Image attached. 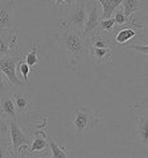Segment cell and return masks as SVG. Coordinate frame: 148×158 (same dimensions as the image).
<instances>
[{
  "mask_svg": "<svg viewBox=\"0 0 148 158\" xmlns=\"http://www.w3.org/2000/svg\"><path fill=\"white\" fill-rule=\"evenodd\" d=\"M57 41L61 46L62 52H66L72 56V67H78L87 56V40L82 36V33L76 32L73 29L65 27L62 24L60 33L56 34Z\"/></svg>",
  "mask_w": 148,
  "mask_h": 158,
  "instance_id": "6da1fadb",
  "label": "cell"
},
{
  "mask_svg": "<svg viewBox=\"0 0 148 158\" xmlns=\"http://www.w3.org/2000/svg\"><path fill=\"white\" fill-rule=\"evenodd\" d=\"M87 40V54H90L95 65L99 63H111L114 58V45L110 40L105 37L102 32H95L90 34Z\"/></svg>",
  "mask_w": 148,
  "mask_h": 158,
  "instance_id": "7a4b0ae2",
  "label": "cell"
},
{
  "mask_svg": "<svg viewBox=\"0 0 148 158\" xmlns=\"http://www.w3.org/2000/svg\"><path fill=\"white\" fill-rule=\"evenodd\" d=\"M73 127L76 129L77 135L83 136L87 135L95 125L101 123V118L97 117L91 111H89L87 108H76L73 113Z\"/></svg>",
  "mask_w": 148,
  "mask_h": 158,
  "instance_id": "3957f363",
  "label": "cell"
},
{
  "mask_svg": "<svg viewBox=\"0 0 148 158\" xmlns=\"http://www.w3.org/2000/svg\"><path fill=\"white\" fill-rule=\"evenodd\" d=\"M24 57L21 53L13 52L8 56H4L0 58V71L7 77V79L12 83L13 87H23L25 86V83L20 81L16 74V65L21 61Z\"/></svg>",
  "mask_w": 148,
  "mask_h": 158,
  "instance_id": "277c9868",
  "label": "cell"
},
{
  "mask_svg": "<svg viewBox=\"0 0 148 158\" xmlns=\"http://www.w3.org/2000/svg\"><path fill=\"white\" fill-rule=\"evenodd\" d=\"M8 133H9V140H11L12 150L16 153L21 146H29L32 144V137L27 136L21 127L19 125L16 117L8 118Z\"/></svg>",
  "mask_w": 148,
  "mask_h": 158,
  "instance_id": "5b68a950",
  "label": "cell"
},
{
  "mask_svg": "<svg viewBox=\"0 0 148 158\" xmlns=\"http://www.w3.org/2000/svg\"><path fill=\"white\" fill-rule=\"evenodd\" d=\"M86 17H87L86 3L83 0H78L76 6L70 9V19H69V21L65 23L63 25L76 32L82 33L83 27H85V23H86Z\"/></svg>",
  "mask_w": 148,
  "mask_h": 158,
  "instance_id": "8992f818",
  "label": "cell"
},
{
  "mask_svg": "<svg viewBox=\"0 0 148 158\" xmlns=\"http://www.w3.org/2000/svg\"><path fill=\"white\" fill-rule=\"evenodd\" d=\"M101 20H102L101 7L94 0V3H93L91 7H90V11L87 12V17H86V23H85V27H83V31H82V36L89 37L90 34L99 31Z\"/></svg>",
  "mask_w": 148,
  "mask_h": 158,
  "instance_id": "52a82bcc",
  "label": "cell"
},
{
  "mask_svg": "<svg viewBox=\"0 0 148 158\" xmlns=\"http://www.w3.org/2000/svg\"><path fill=\"white\" fill-rule=\"evenodd\" d=\"M16 19V2L12 0L11 4L6 7H0V32L13 31L17 27Z\"/></svg>",
  "mask_w": 148,
  "mask_h": 158,
  "instance_id": "ba28073f",
  "label": "cell"
},
{
  "mask_svg": "<svg viewBox=\"0 0 148 158\" xmlns=\"http://www.w3.org/2000/svg\"><path fill=\"white\" fill-rule=\"evenodd\" d=\"M17 50V36L16 31L0 32V58L8 56Z\"/></svg>",
  "mask_w": 148,
  "mask_h": 158,
  "instance_id": "9c48e42d",
  "label": "cell"
},
{
  "mask_svg": "<svg viewBox=\"0 0 148 158\" xmlns=\"http://www.w3.org/2000/svg\"><path fill=\"white\" fill-rule=\"evenodd\" d=\"M118 29L115 33V45L114 48H122V45H126V42H128L130 40H132L137 33H143L140 29H137L132 25H123V27H116L114 28Z\"/></svg>",
  "mask_w": 148,
  "mask_h": 158,
  "instance_id": "30bf717a",
  "label": "cell"
},
{
  "mask_svg": "<svg viewBox=\"0 0 148 158\" xmlns=\"http://www.w3.org/2000/svg\"><path fill=\"white\" fill-rule=\"evenodd\" d=\"M46 135L48 133L44 129H37L36 131V136L32 138V144L31 146L27 148V153L29 156H32L34 152H41L45 150L48 148V140H46Z\"/></svg>",
  "mask_w": 148,
  "mask_h": 158,
  "instance_id": "8fae6325",
  "label": "cell"
},
{
  "mask_svg": "<svg viewBox=\"0 0 148 158\" xmlns=\"http://www.w3.org/2000/svg\"><path fill=\"white\" fill-rule=\"evenodd\" d=\"M17 116H25L32 107V99L27 94H12Z\"/></svg>",
  "mask_w": 148,
  "mask_h": 158,
  "instance_id": "7c38bea8",
  "label": "cell"
},
{
  "mask_svg": "<svg viewBox=\"0 0 148 158\" xmlns=\"http://www.w3.org/2000/svg\"><path fill=\"white\" fill-rule=\"evenodd\" d=\"M0 112H2L4 116H7L8 118L17 117L16 107H15L12 92L11 94H7V95H4V96L0 98Z\"/></svg>",
  "mask_w": 148,
  "mask_h": 158,
  "instance_id": "4fadbf2b",
  "label": "cell"
},
{
  "mask_svg": "<svg viewBox=\"0 0 148 158\" xmlns=\"http://www.w3.org/2000/svg\"><path fill=\"white\" fill-rule=\"evenodd\" d=\"M136 133L139 137V141L143 148L148 146V115L143 113L137 118V127H136Z\"/></svg>",
  "mask_w": 148,
  "mask_h": 158,
  "instance_id": "5bb4252c",
  "label": "cell"
},
{
  "mask_svg": "<svg viewBox=\"0 0 148 158\" xmlns=\"http://www.w3.org/2000/svg\"><path fill=\"white\" fill-rule=\"evenodd\" d=\"M122 11L126 17H131L135 12L147 7V0H123Z\"/></svg>",
  "mask_w": 148,
  "mask_h": 158,
  "instance_id": "9a60e30c",
  "label": "cell"
},
{
  "mask_svg": "<svg viewBox=\"0 0 148 158\" xmlns=\"http://www.w3.org/2000/svg\"><path fill=\"white\" fill-rule=\"evenodd\" d=\"M102 8V19H110L118 8L122 6L123 0H95Z\"/></svg>",
  "mask_w": 148,
  "mask_h": 158,
  "instance_id": "2e32d148",
  "label": "cell"
},
{
  "mask_svg": "<svg viewBox=\"0 0 148 158\" xmlns=\"http://www.w3.org/2000/svg\"><path fill=\"white\" fill-rule=\"evenodd\" d=\"M46 140H48V146L50 148V153H52L50 158H69L66 148L58 145V141L56 140V138L46 135Z\"/></svg>",
  "mask_w": 148,
  "mask_h": 158,
  "instance_id": "e0dca14e",
  "label": "cell"
},
{
  "mask_svg": "<svg viewBox=\"0 0 148 158\" xmlns=\"http://www.w3.org/2000/svg\"><path fill=\"white\" fill-rule=\"evenodd\" d=\"M24 61H25V63L28 65L29 71H31V73H36V74L38 73L37 65H38V62H40V59H38V45H32L31 52H29L25 56Z\"/></svg>",
  "mask_w": 148,
  "mask_h": 158,
  "instance_id": "ac0fdd59",
  "label": "cell"
},
{
  "mask_svg": "<svg viewBox=\"0 0 148 158\" xmlns=\"http://www.w3.org/2000/svg\"><path fill=\"white\" fill-rule=\"evenodd\" d=\"M13 150L9 140V133H0V158H12Z\"/></svg>",
  "mask_w": 148,
  "mask_h": 158,
  "instance_id": "d6986e66",
  "label": "cell"
},
{
  "mask_svg": "<svg viewBox=\"0 0 148 158\" xmlns=\"http://www.w3.org/2000/svg\"><path fill=\"white\" fill-rule=\"evenodd\" d=\"M12 90H13L12 83L8 81L7 77L4 75L2 71H0V98L7 95V94H11Z\"/></svg>",
  "mask_w": 148,
  "mask_h": 158,
  "instance_id": "ffe728a7",
  "label": "cell"
},
{
  "mask_svg": "<svg viewBox=\"0 0 148 158\" xmlns=\"http://www.w3.org/2000/svg\"><path fill=\"white\" fill-rule=\"evenodd\" d=\"M115 28V20L114 17L110 19H102L99 23V32L102 33H112Z\"/></svg>",
  "mask_w": 148,
  "mask_h": 158,
  "instance_id": "44dd1931",
  "label": "cell"
},
{
  "mask_svg": "<svg viewBox=\"0 0 148 158\" xmlns=\"http://www.w3.org/2000/svg\"><path fill=\"white\" fill-rule=\"evenodd\" d=\"M16 73L21 74L23 82L25 83V85H28V82H29L28 77H29V73H31V71H29V67H28V65L25 63V61H24V59H21V61L16 65Z\"/></svg>",
  "mask_w": 148,
  "mask_h": 158,
  "instance_id": "7402d4cb",
  "label": "cell"
},
{
  "mask_svg": "<svg viewBox=\"0 0 148 158\" xmlns=\"http://www.w3.org/2000/svg\"><path fill=\"white\" fill-rule=\"evenodd\" d=\"M126 49H128V50L140 52L143 56H147V54H148V46L147 45H137V44H134V45H128Z\"/></svg>",
  "mask_w": 148,
  "mask_h": 158,
  "instance_id": "603a6c76",
  "label": "cell"
},
{
  "mask_svg": "<svg viewBox=\"0 0 148 158\" xmlns=\"http://www.w3.org/2000/svg\"><path fill=\"white\" fill-rule=\"evenodd\" d=\"M0 133L4 135L8 133V117L4 116L2 112H0Z\"/></svg>",
  "mask_w": 148,
  "mask_h": 158,
  "instance_id": "cb8c5ba5",
  "label": "cell"
},
{
  "mask_svg": "<svg viewBox=\"0 0 148 158\" xmlns=\"http://www.w3.org/2000/svg\"><path fill=\"white\" fill-rule=\"evenodd\" d=\"M27 148L28 146H21L16 153H13L12 158H29V154L27 153Z\"/></svg>",
  "mask_w": 148,
  "mask_h": 158,
  "instance_id": "d4e9b609",
  "label": "cell"
},
{
  "mask_svg": "<svg viewBox=\"0 0 148 158\" xmlns=\"http://www.w3.org/2000/svg\"><path fill=\"white\" fill-rule=\"evenodd\" d=\"M78 0H63V6H62V9H72L74 6L77 4Z\"/></svg>",
  "mask_w": 148,
  "mask_h": 158,
  "instance_id": "484cf974",
  "label": "cell"
},
{
  "mask_svg": "<svg viewBox=\"0 0 148 158\" xmlns=\"http://www.w3.org/2000/svg\"><path fill=\"white\" fill-rule=\"evenodd\" d=\"M54 2V6H56L57 9H62V6H63V0H53Z\"/></svg>",
  "mask_w": 148,
  "mask_h": 158,
  "instance_id": "4316f807",
  "label": "cell"
},
{
  "mask_svg": "<svg viewBox=\"0 0 148 158\" xmlns=\"http://www.w3.org/2000/svg\"><path fill=\"white\" fill-rule=\"evenodd\" d=\"M29 158H50V157H32V156H29Z\"/></svg>",
  "mask_w": 148,
  "mask_h": 158,
  "instance_id": "83f0119b",
  "label": "cell"
}]
</instances>
